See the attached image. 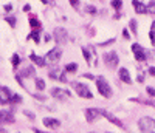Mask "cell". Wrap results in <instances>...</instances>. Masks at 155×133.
<instances>
[{
  "label": "cell",
  "instance_id": "6da1fadb",
  "mask_svg": "<svg viewBox=\"0 0 155 133\" xmlns=\"http://www.w3.org/2000/svg\"><path fill=\"white\" fill-rule=\"evenodd\" d=\"M96 88H98V91H99V95H102L104 98H110L112 96V88H110V85L107 84V81L104 77H98L96 79Z\"/></svg>",
  "mask_w": 155,
  "mask_h": 133
},
{
  "label": "cell",
  "instance_id": "7a4b0ae2",
  "mask_svg": "<svg viewBox=\"0 0 155 133\" xmlns=\"http://www.w3.org/2000/svg\"><path fill=\"white\" fill-rule=\"evenodd\" d=\"M138 127L141 131H144V133H150L153 128H155V119L149 118V116H144V118H141L140 121H138Z\"/></svg>",
  "mask_w": 155,
  "mask_h": 133
},
{
  "label": "cell",
  "instance_id": "3957f363",
  "mask_svg": "<svg viewBox=\"0 0 155 133\" xmlns=\"http://www.w3.org/2000/svg\"><path fill=\"white\" fill-rule=\"evenodd\" d=\"M71 85H73V88L76 90V93H78V95H79L81 98H85V99H93V95L90 93V90H88V87H87L85 84L73 82Z\"/></svg>",
  "mask_w": 155,
  "mask_h": 133
},
{
  "label": "cell",
  "instance_id": "277c9868",
  "mask_svg": "<svg viewBox=\"0 0 155 133\" xmlns=\"http://www.w3.org/2000/svg\"><path fill=\"white\" fill-rule=\"evenodd\" d=\"M118 54L115 51H109V53H104V62L109 68H116L118 66Z\"/></svg>",
  "mask_w": 155,
  "mask_h": 133
},
{
  "label": "cell",
  "instance_id": "5b68a950",
  "mask_svg": "<svg viewBox=\"0 0 155 133\" xmlns=\"http://www.w3.org/2000/svg\"><path fill=\"white\" fill-rule=\"evenodd\" d=\"M61 56H62V50L58 47V48H53V50H50L48 53H47V60L48 62H51V63H58L59 62V59H61Z\"/></svg>",
  "mask_w": 155,
  "mask_h": 133
},
{
  "label": "cell",
  "instance_id": "8992f818",
  "mask_svg": "<svg viewBox=\"0 0 155 133\" xmlns=\"http://www.w3.org/2000/svg\"><path fill=\"white\" fill-rule=\"evenodd\" d=\"M101 116H102V110H99V109H87L85 110L87 122H93V121H96V119H99Z\"/></svg>",
  "mask_w": 155,
  "mask_h": 133
},
{
  "label": "cell",
  "instance_id": "52a82bcc",
  "mask_svg": "<svg viewBox=\"0 0 155 133\" xmlns=\"http://www.w3.org/2000/svg\"><path fill=\"white\" fill-rule=\"evenodd\" d=\"M132 53H134V56L138 62H144L146 60V53L143 50V47H141L140 44H134L132 45Z\"/></svg>",
  "mask_w": 155,
  "mask_h": 133
},
{
  "label": "cell",
  "instance_id": "ba28073f",
  "mask_svg": "<svg viewBox=\"0 0 155 133\" xmlns=\"http://www.w3.org/2000/svg\"><path fill=\"white\" fill-rule=\"evenodd\" d=\"M11 96L12 93L8 87H0V105L3 104H9L11 102Z\"/></svg>",
  "mask_w": 155,
  "mask_h": 133
},
{
  "label": "cell",
  "instance_id": "9c48e42d",
  "mask_svg": "<svg viewBox=\"0 0 155 133\" xmlns=\"http://www.w3.org/2000/svg\"><path fill=\"white\" fill-rule=\"evenodd\" d=\"M67 31L64 30V28H56L54 30V41L59 44V45H64L67 42Z\"/></svg>",
  "mask_w": 155,
  "mask_h": 133
},
{
  "label": "cell",
  "instance_id": "30bf717a",
  "mask_svg": "<svg viewBox=\"0 0 155 133\" xmlns=\"http://www.w3.org/2000/svg\"><path fill=\"white\" fill-rule=\"evenodd\" d=\"M0 124H14V116L6 110H0Z\"/></svg>",
  "mask_w": 155,
  "mask_h": 133
},
{
  "label": "cell",
  "instance_id": "8fae6325",
  "mask_svg": "<svg viewBox=\"0 0 155 133\" xmlns=\"http://www.w3.org/2000/svg\"><path fill=\"white\" fill-rule=\"evenodd\" d=\"M51 95H53L56 99H62V101H65L67 98H70V93L65 91V90H62V88H53L51 90Z\"/></svg>",
  "mask_w": 155,
  "mask_h": 133
},
{
  "label": "cell",
  "instance_id": "7c38bea8",
  "mask_svg": "<svg viewBox=\"0 0 155 133\" xmlns=\"http://www.w3.org/2000/svg\"><path fill=\"white\" fill-rule=\"evenodd\" d=\"M102 116H104V118H107L109 119V121L112 122V124H115L116 127H121V128H124V124L120 121V119L118 118H115L112 113H109V112H106V110H102Z\"/></svg>",
  "mask_w": 155,
  "mask_h": 133
},
{
  "label": "cell",
  "instance_id": "4fadbf2b",
  "mask_svg": "<svg viewBox=\"0 0 155 133\" xmlns=\"http://www.w3.org/2000/svg\"><path fill=\"white\" fill-rule=\"evenodd\" d=\"M44 125L48 127V128H59L61 122L58 121V119H54V118H45L44 119Z\"/></svg>",
  "mask_w": 155,
  "mask_h": 133
},
{
  "label": "cell",
  "instance_id": "5bb4252c",
  "mask_svg": "<svg viewBox=\"0 0 155 133\" xmlns=\"http://www.w3.org/2000/svg\"><path fill=\"white\" fill-rule=\"evenodd\" d=\"M132 5L135 8V11L138 12V14H144V12H147V6L144 3H141L140 0H132Z\"/></svg>",
  "mask_w": 155,
  "mask_h": 133
},
{
  "label": "cell",
  "instance_id": "9a60e30c",
  "mask_svg": "<svg viewBox=\"0 0 155 133\" xmlns=\"http://www.w3.org/2000/svg\"><path fill=\"white\" fill-rule=\"evenodd\" d=\"M118 76H120V79H121L123 82H126V84H132V79H130V74H129L127 68H120Z\"/></svg>",
  "mask_w": 155,
  "mask_h": 133
},
{
  "label": "cell",
  "instance_id": "2e32d148",
  "mask_svg": "<svg viewBox=\"0 0 155 133\" xmlns=\"http://www.w3.org/2000/svg\"><path fill=\"white\" fill-rule=\"evenodd\" d=\"M30 59H31L37 66H45V59H44V57H39V56H36V54H30Z\"/></svg>",
  "mask_w": 155,
  "mask_h": 133
},
{
  "label": "cell",
  "instance_id": "e0dca14e",
  "mask_svg": "<svg viewBox=\"0 0 155 133\" xmlns=\"http://www.w3.org/2000/svg\"><path fill=\"white\" fill-rule=\"evenodd\" d=\"M30 26H31L33 30H36V31H37L39 28H41V22H39L34 16H30Z\"/></svg>",
  "mask_w": 155,
  "mask_h": 133
},
{
  "label": "cell",
  "instance_id": "ac0fdd59",
  "mask_svg": "<svg viewBox=\"0 0 155 133\" xmlns=\"http://www.w3.org/2000/svg\"><path fill=\"white\" fill-rule=\"evenodd\" d=\"M149 36H150V44L155 47V22L152 23V28H150V33H149Z\"/></svg>",
  "mask_w": 155,
  "mask_h": 133
},
{
  "label": "cell",
  "instance_id": "d6986e66",
  "mask_svg": "<svg viewBox=\"0 0 155 133\" xmlns=\"http://www.w3.org/2000/svg\"><path fill=\"white\" fill-rule=\"evenodd\" d=\"M112 6H113L116 11H120V9L123 8V2H121V0H112Z\"/></svg>",
  "mask_w": 155,
  "mask_h": 133
},
{
  "label": "cell",
  "instance_id": "ffe728a7",
  "mask_svg": "<svg viewBox=\"0 0 155 133\" xmlns=\"http://www.w3.org/2000/svg\"><path fill=\"white\" fill-rule=\"evenodd\" d=\"M76 70H78V65H76V63H68V65L65 66V71H67V73H74Z\"/></svg>",
  "mask_w": 155,
  "mask_h": 133
},
{
  "label": "cell",
  "instance_id": "44dd1931",
  "mask_svg": "<svg viewBox=\"0 0 155 133\" xmlns=\"http://www.w3.org/2000/svg\"><path fill=\"white\" fill-rule=\"evenodd\" d=\"M36 88L37 90H44L45 88V82L42 81V79H36Z\"/></svg>",
  "mask_w": 155,
  "mask_h": 133
},
{
  "label": "cell",
  "instance_id": "7402d4cb",
  "mask_svg": "<svg viewBox=\"0 0 155 133\" xmlns=\"http://www.w3.org/2000/svg\"><path fill=\"white\" fill-rule=\"evenodd\" d=\"M129 28H130L132 31H134V34H137V20H130V22H129Z\"/></svg>",
  "mask_w": 155,
  "mask_h": 133
},
{
  "label": "cell",
  "instance_id": "603a6c76",
  "mask_svg": "<svg viewBox=\"0 0 155 133\" xmlns=\"http://www.w3.org/2000/svg\"><path fill=\"white\" fill-rule=\"evenodd\" d=\"M33 71H34V70L31 68V66H28V68H25V70L22 71V76H23V77H28V76H31Z\"/></svg>",
  "mask_w": 155,
  "mask_h": 133
},
{
  "label": "cell",
  "instance_id": "cb8c5ba5",
  "mask_svg": "<svg viewBox=\"0 0 155 133\" xmlns=\"http://www.w3.org/2000/svg\"><path fill=\"white\" fill-rule=\"evenodd\" d=\"M20 63V57H19V54H14L12 56V66H17Z\"/></svg>",
  "mask_w": 155,
  "mask_h": 133
},
{
  "label": "cell",
  "instance_id": "d4e9b609",
  "mask_svg": "<svg viewBox=\"0 0 155 133\" xmlns=\"http://www.w3.org/2000/svg\"><path fill=\"white\" fill-rule=\"evenodd\" d=\"M22 101V98L19 96V95H12V98H11V102L9 104H17V102H20Z\"/></svg>",
  "mask_w": 155,
  "mask_h": 133
},
{
  "label": "cell",
  "instance_id": "484cf974",
  "mask_svg": "<svg viewBox=\"0 0 155 133\" xmlns=\"http://www.w3.org/2000/svg\"><path fill=\"white\" fill-rule=\"evenodd\" d=\"M30 39H33V41L37 44V42H39V33H37V31H33V33L30 34Z\"/></svg>",
  "mask_w": 155,
  "mask_h": 133
},
{
  "label": "cell",
  "instance_id": "4316f807",
  "mask_svg": "<svg viewBox=\"0 0 155 133\" xmlns=\"http://www.w3.org/2000/svg\"><path fill=\"white\" fill-rule=\"evenodd\" d=\"M82 54L85 56V59H87V63H90V53H88V50H87V48H82Z\"/></svg>",
  "mask_w": 155,
  "mask_h": 133
},
{
  "label": "cell",
  "instance_id": "83f0119b",
  "mask_svg": "<svg viewBox=\"0 0 155 133\" xmlns=\"http://www.w3.org/2000/svg\"><path fill=\"white\" fill-rule=\"evenodd\" d=\"M6 22H8V23H9V25L12 26V28H14V26H16V19L12 17V16H11V17H6Z\"/></svg>",
  "mask_w": 155,
  "mask_h": 133
},
{
  "label": "cell",
  "instance_id": "f1b7e54d",
  "mask_svg": "<svg viewBox=\"0 0 155 133\" xmlns=\"http://www.w3.org/2000/svg\"><path fill=\"white\" fill-rule=\"evenodd\" d=\"M79 2H81V0H70V5L78 9V8H79Z\"/></svg>",
  "mask_w": 155,
  "mask_h": 133
},
{
  "label": "cell",
  "instance_id": "f546056e",
  "mask_svg": "<svg viewBox=\"0 0 155 133\" xmlns=\"http://www.w3.org/2000/svg\"><path fill=\"white\" fill-rule=\"evenodd\" d=\"M85 9H87V12H90V14H95V12H96L95 6H85Z\"/></svg>",
  "mask_w": 155,
  "mask_h": 133
},
{
  "label": "cell",
  "instance_id": "4dcf8cb0",
  "mask_svg": "<svg viewBox=\"0 0 155 133\" xmlns=\"http://www.w3.org/2000/svg\"><path fill=\"white\" fill-rule=\"evenodd\" d=\"M146 91L149 93V95H150V96H153V98H155V90H153L152 87H147V88H146Z\"/></svg>",
  "mask_w": 155,
  "mask_h": 133
},
{
  "label": "cell",
  "instance_id": "1f68e13d",
  "mask_svg": "<svg viewBox=\"0 0 155 133\" xmlns=\"http://www.w3.org/2000/svg\"><path fill=\"white\" fill-rule=\"evenodd\" d=\"M147 12H152V14H155V5H149V6H147Z\"/></svg>",
  "mask_w": 155,
  "mask_h": 133
},
{
  "label": "cell",
  "instance_id": "d6a6232c",
  "mask_svg": "<svg viewBox=\"0 0 155 133\" xmlns=\"http://www.w3.org/2000/svg\"><path fill=\"white\" fill-rule=\"evenodd\" d=\"M123 36H124V39H129V37H130V36H129V31H127V30L123 31Z\"/></svg>",
  "mask_w": 155,
  "mask_h": 133
},
{
  "label": "cell",
  "instance_id": "836d02e7",
  "mask_svg": "<svg viewBox=\"0 0 155 133\" xmlns=\"http://www.w3.org/2000/svg\"><path fill=\"white\" fill-rule=\"evenodd\" d=\"M3 8H5V11H8V12H9V11L12 9V5H5Z\"/></svg>",
  "mask_w": 155,
  "mask_h": 133
},
{
  "label": "cell",
  "instance_id": "e575fe53",
  "mask_svg": "<svg viewBox=\"0 0 155 133\" xmlns=\"http://www.w3.org/2000/svg\"><path fill=\"white\" fill-rule=\"evenodd\" d=\"M149 73H150L152 76H155V66H150V68H149Z\"/></svg>",
  "mask_w": 155,
  "mask_h": 133
},
{
  "label": "cell",
  "instance_id": "d590c367",
  "mask_svg": "<svg viewBox=\"0 0 155 133\" xmlns=\"http://www.w3.org/2000/svg\"><path fill=\"white\" fill-rule=\"evenodd\" d=\"M23 11H30V5H25L23 6Z\"/></svg>",
  "mask_w": 155,
  "mask_h": 133
},
{
  "label": "cell",
  "instance_id": "8d00e7d4",
  "mask_svg": "<svg viewBox=\"0 0 155 133\" xmlns=\"http://www.w3.org/2000/svg\"><path fill=\"white\" fill-rule=\"evenodd\" d=\"M50 41H51V37L47 34V36H45V42H50Z\"/></svg>",
  "mask_w": 155,
  "mask_h": 133
},
{
  "label": "cell",
  "instance_id": "74e56055",
  "mask_svg": "<svg viewBox=\"0 0 155 133\" xmlns=\"http://www.w3.org/2000/svg\"><path fill=\"white\" fill-rule=\"evenodd\" d=\"M34 133H45V131H41L39 128H34Z\"/></svg>",
  "mask_w": 155,
  "mask_h": 133
},
{
  "label": "cell",
  "instance_id": "f35d334b",
  "mask_svg": "<svg viewBox=\"0 0 155 133\" xmlns=\"http://www.w3.org/2000/svg\"><path fill=\"white\" fill-rule=\"evenodd\" d=\"M0 131H5V130H2V128H0Z\"/></svg>",
  "mask_w": 155,
  "mask_h": 133
}]
</instances>
